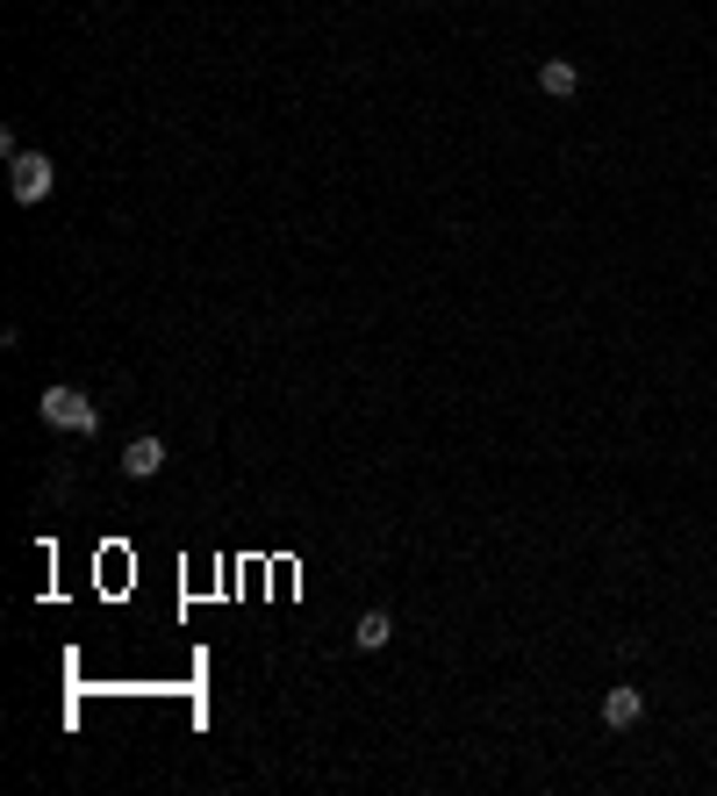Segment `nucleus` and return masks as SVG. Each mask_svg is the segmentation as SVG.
Wrapping results in <instances>:
<instances>
[{
	"label": "nucleus",
	"mask_w": 717,
	"mask_h": 796,
	"mask_svg": "<svg viewBox=\"0 0 717 796\" xmlns=\"http://www.w3.org/2000/svg\"><path fill=\"white\" fill-rule=\"evenodd\" d=\"M36 416H44V424H51V431H72V438H94L101 431V409H94V402L80 395V388H44V402H36Z\"/></svg>",
	"instance_id": "f257e3e1"
},
{
	"label": "nucleus",
	"mask_w": 717,
	"mask_h": 796,
	"mask_svg": "<svg viewBox=\"0 0 717 796\" xmlns=\"http://www.w3.org/2000/svg\"><path fill=\"white\" fill-rule=\"evenodd\" d=\"M8 173H15V180H8V187H15V201H22V208H36V201H44V194L58 187V166H51V158H44V151H22L15 166H8Z\"/></svg>",
	"instance_id": "f03ea898"
},
{
	"label": "nucleus",
	"mask_w": 717,
	"mask_h": 796,
	"mask_svg": "<svg viewBox=\"0 0 717 796\" xmlns=\"http://www.w3.org/2000/svg\"><path fill=\"white\" fill-rule=\"evenodd\" d=\"M639 718H646V689H632V682L603 689V725H610V732H632Z\"/></svg>",
	"instance_id": "7ed1b4c3"
},
{
	"label": "nucleus",
	"mask_w": 717,
	"mask_h": 796,
	"mask_svg": "<svg viewBox=\"0 0 717 796\" xmlns=\"http://www.w3.org/2000/svg\"><path fill=\"white\" fill-rule=\"evenodd\" d=\"M158 467H166V438H130V445H122V474H130V481H151Z\"/></svg>",
	"instance_id": "20e7f679"
},
{
	"label": "nucleus",
	"mask_w": 717,
	"mask_h": 796,
	"mask_svg": "<svg viewBox=\"0 0 717 796\" xmlns=\"http://www.w3.org/2000/svg\"><path fill=\"white\" fill-rule=\"evenodd\" d=\"M538 87H546L552 101H574L581 94V65L574 58H546V65H538Z\"/></svg>",
	"instance_id": "39448f33"
},
{
	"label": "nucleus",
	"mask_w": 717,
	"mask_h": 796,
	"mask_svg": "<svg viewBox=\"0 0 717 796\" xmlns=\"http://www.w3.org/2000/svg\"><path fill=\"white\" fill-rule=\"evenodd\" d=\"M388 639H394V617H388V610H366V617L352 624V646H358V653H380Z\"/></svg>",
	"instance_id": "423d86ee"
}]
</instances>
